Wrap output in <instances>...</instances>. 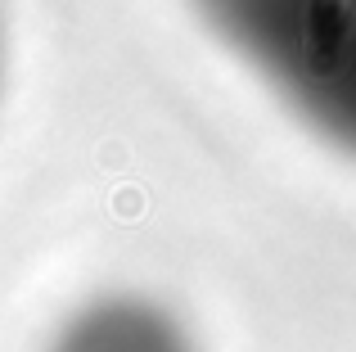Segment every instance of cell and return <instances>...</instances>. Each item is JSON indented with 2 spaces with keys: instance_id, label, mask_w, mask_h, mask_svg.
<instances>
[{
  "instance_id": "7a4b0ae2",
  "label": "cell",
  "mask_w": 356,
  "mask_h": 352,
  "mask_svg": "<svg viewBox=\"0 0 356 352\" xmlns=\"http://www.w3.org/2000/svg\"><path fill=\"white\" fill-rule=\"evenodd\" d=\"M50 352H194L163 307L140 298H104L59 330Z\"/></svg>"
},
{
  "instance_id": "6da1fadb",
  "label": "cell",
  "mask_w": 356,
  "mask_h": 352,
  "mask_svg": "<svg viewBox=\"0 0 356 352\" xmlns=\"http://www.w3.org/2000/svg\"><path fill=\"white\" fill-rule=\"evenodd\" d=\"M217 32L325 136L356 150V0H199Z\"/></svg>"
}]
</instances>
